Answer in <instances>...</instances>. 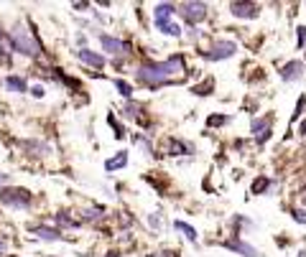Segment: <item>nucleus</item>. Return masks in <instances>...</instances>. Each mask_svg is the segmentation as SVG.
I'll return each instance as SVG.
<instances>
[{
	"label": "nucleus",
	"instance_id": "obj_7",
	"mask_svg": "<svg viewBox=\"0 0 306 257\" xmlns=\"http://www.w3.org/2000/svg\"><path fill=\"white\" fill-rule=\"evenodd\" d=\"M271 128H273V117H271V115H268V117H253L250 132H253V137H255L258 145H263V143L271 137Z\"/></svg>",
	"mask_w": 306,
	"mask_h": 257
},
{
	"label": "nucleus",
	"instance_id": "obj_20",
	"mask_svg": "<svg viewBox=\"0 0 306 257\" xmlns=\"http://www.w3.org/2000/svg\"><path fill=\"white\" fill-rule=\"evenodd\" d=\"M174 229H176V232H181V234H184V237H186V240H189L192 245H197V240H199V234H197V229H194L192 224H186V222H181V219H176V222H174Z\"/></svg>",
	"mask_w": 306,
	"mask_h": 257
},
{
	"label": "nucleus",
	"instance_id": "obj_36",
	"mask_svg": "<svg viewBox=\"0 0 306 257\" xmlns=\"http://www.w3.org/2000/svg\"><path fill=\"white\" fill-rule=\"evenodd\" d=\"M8 184H10V176H8V173H0V189L8 186Z\"/></svg>",
	"mask_w": 306,
	"mask_h": 257
},
{
	"label": "nucleus",
	"instance_id": "obj_16",
	"mask_svg": "<svg viewBox=\"0 0 306 257\" xmlns=\"http://www.w3.org/2000/svg\"><path fill=\"white\" fill-rule=\"evenodd\" d=\"M5 89L13 92V94H26L28 92V82L23 76H18V74H8L5 76Z\"/></svg>",
	"mask_w": 306,
	"mask_h": 257
},
{
	"label": "nucleus",
	"instance_id": "obj_4",
	"mask_svg": "<svg viewBox=\"0 0 306 257\" xmlns=\"http://www.w3.org/2000/svg\"><path fill=\"white\" fill-rule=\"evenodd\" d=\"M199 54L207 62H225V59H232L237 54V44L235 41H225V38H217L207 51H199Z\"/></svg>",
	"mask_w": 306,
	"mask_h": 257
},
{
	"label": "nucleus",
	"instance_id": "obj_13",
	"mask_svg": "<svg viewBox=\"0 0 306 257\" xmlns=\"http://www.w3.org/2000/svg\"><path fill=\"white\" fill-rule=\"evenodd\" d=\"M76 59H79L82 64L94 66V69H102V66H105V56H102V54H97V51H92V49H87V46L76 51Z\"/></svg>",
	"mask_w": 306,
	"mask_h": 257
},
{
	"label": "nucleus",
	"instance_id": "obj_29",
	"mask_svg": "<svg viewBox=\"0 0 306 257\" xmlns=\"http://www.w3.org/2000/svg\"><path fill=\"white\" fill-rule=\"evenodd\" d=\"M28 92H31V97L41 100V97L46 94V87H44V84H33V87H28Z\"/></svg>",
	"mask_w": 306,
	"mask_h": 257
},
{
	"label": "nucleus",
	"instance_id": "obj_10",
	"mask_svg": "<svg viewBox=\"0 0 306 257\" xmlns=\"http://www.w3.org/2000/svg\"><path fill=\"white\" fill-rule=\"evenodd\" d=\"M33 237H39L41 242H62L64 240V232L59 227H49V224H39V227H31Z\"/></svg>",
	"mask_w": 306,
	"mask_h": 257
},
{
	"label": "nucleus",
	"instance_id": "obj_23",
	"mask_svg": "<svg viewBox=\"0 0 306 257\" xmlns=\"http://www.w3.org/2000/svg\"><path fill=\"white\" fill-rule=\"evenodd\" d=\"M271 189H273V181H271L268 176H258V179L253 181V186H250L253 193H268Z\"/></svg>",
	"mask_w": 306,
	"mask_h": 257
},
{
	"label": "nucleus",
	"instance_id": "obj_9",
	"mask_svg": "<svg viewBox=\"0 0 306 257\" xmlns=\"http://www.w3.org/2000/svg\"><path fill=\"white\" fill-rule=\"evenodd\" d=\"M230 13L235 15V18H258L260 15V5L258 3H245V0H235V3H230Z\"/></svg>",
	"mask_w": 306,
	"mask_h": 257
},
{
	"label": "nucleus",
	"instance_id": "obj_39",
	"mask_svg": "<svg viewBox=\"0 0 306 257\" xmlns=\"http://www.w3.org/2000/svg\"><path fill=\"white\" fill-rule=\"evenodd\" d=\"M304 204H306V196H304Z\"/></svg>",
	"mask_w": 306,
	"mask_h": 257
},
{
	"label": "nucleus",
	"instance_id": "obj_5",
	"mask_svg": "<svg viewBox=\"0 0 306 257\" xmlns=\"http://www.w3.org/2000/svg\"><path fill=\"white\" fill-rule=\"evenodd\" d=\"M179 13H181V18L194 28L197 23H202L204 18H207V3H181L179 5Z\"/></svg>",
	"mask_w": 306,
	"mask_h": 257
},
{
	"label": "nucleus",
	"instance_id": "obj_14",
	"mask_svg": "<svg viewBox=\"0 0 306 257\" xmlns=\"http://www.w3.org/2000/svg\"><path fill=\"white\" fill-rule=\"evenodd\" d=\"M301 76H304V62L294 59V62H289L286 66H281V79L283 82H296Z\"/></svg>",
	"mask_w": 306,
	"mask_h": 257
},
{
	"label": "nucleus",
	"instance_id": "obj_37",
	"mask_svg": "<svg viewBox=\"0 0 306 257\" xmlns=\"http://www.w3.org/2000/svg\"><path fill=\"white\" fill-rule=\"evenodd\" d=\"M158 257H179V252L176 250H166V252H161Z\"/></svg>",
	"mask_w": 306,
	"mask_h": 257
},
{
	"label": "nucleus",
	"instance_id": "obj_38",
	"mask_svg": "<svg viewBox=\"0 0 306 257\" xmlns=\"http://www.w3.org/2000/svg\"><path fill=\"white\" fill-rule=\"evenodd\" d=\"M299 130H301V135H306V120L301 123V128H299Z\"/></svg>",
	"mask_w": 306,
	"mask_h": 257
},
{
	"label": "nucleus",
	"instance_id": "obj_26",
	"mask_svg": "<svg viewBox=\"0 0 306 257\" xmlns=\"http://www.w3.org/2000/svg\"><path fill=\"white\" fill-rule=\"evenodd\" d=\"M230 120V115H209L207 117V128H220V125H227Z\"/></svg>",
	"mask_w": 306,
	"mask_h": 257
},
{
	"label": "nucleus",
	"instance_id": "obj_24",
	"mask_svg": "<svg viewBox=\"0 0 306 257\" xmlns=\"http://www.w3.org/2000/svg\"><path fill=\"white\" fill-rule=\"evenodd\" d=\"M115 89H118V94H120L123 100H130V97H133V87H130V82H125V79H115Z\"/></svg>",
	"mask_w": 306,
	"mask_h": 257
},
{
	"label": "nucleus",
	"instance_id": "obj_18",
	"mask_svg": "<svg viewBox=\"0 0 306 257\" xmlns=\"http://www.w3.org/2000/svg\"><path fill=\"white\" fill-rule=\"evenodd\" d=\"M141 112H143V105H141V102H136V100H128V102L123 105V110H120V115H123V117H128V120H138V123L143 120V117H141Z\"/></svg>",
	"mask_w": 306,
	"mask_h": 257
},
{
	"label": "nucleus",
	"instance_id": "obj_21",
	"mask_svg": "<svg viewBox=\"0 0 306 257\" xmlns=\"http://www.w3.org/2000/svg\"><path fill=\"white\" fill-rule=\"evenodd\" d=\"M156 28H158V33L171 36V38H179V36H181V26L174 23V21H168V23H156Z\"/></svg>",
	"mask_w": 306,
	"mask_h": 257
},
{
	"label": "nucleus",
	"instance_id": "obj_31",
	"mask_svg": "<svg viewBox=\"0 0 306 257\" xmlns=\"http://www.w3.org/2000/svg\"><path fill=\"white\" fill-rule=\"evenodd\" d=\"M291 216H294V222L306 224V211H304V209H294V211H291Z\"/></svg>",
	"mask_w": 306,
	"mask_h": 257
},
{
	"label": "nucleus",
	"instance_id": "obj_28",
	"mask_svg": "<svg viewBox=\"0 0 306 257\" xmlns=\"http://www.w3.org/2000/svg\"><path fill=\"white\" fill-rule=\"evenodd\" d=\"M107 125L115 130V137H118V140H120V137H125V128H120V125H118L115 115H107Z\"/></svg>",
	"mask_w": 306,
	"mask_h": 257
},
{
	"label": "nucleus",
	"instance_id": "obj_40",
	"mask_svg": "<svg viewBox=\"0 0 306 257\" xmlns=\"http://www.w3.org/2000/svg\"><path fill=\"white\" fill-rule=\"evenodd\" d=\"M304 191H306V186H304Z\"/></svg>",
	"mask_w": 306,
	"mask_h": 257
},
{
	"label": "nucleus",
	"instance_id": "obj_2",
	"mask_svg": "<svg viewBox=\"0 0 306 257\" xmlns=\"http://www.w3.org/2000/svg\"><path fill=\"white\" fill-rule=\"evenodd\" d=\"M8 49H10L13 54L26 56V59H36V56L41 54V44H39L36 33L28 31L26 26H21V23H15V26L8 31Z\"/></svg>",
	"mask_w": 306,
	"mask_h": 257
},
{
	"label": "nucleus",
	"instance_id": "obj_6",
	"mask_svg": "<svg viewBox=\"0 0 306 257\" xmlns=\"http://www.w3.org/2000/svg\"><path fill=\"white\" fill-rule=\"evenodd\" d=\"M100 46L110 56H128L130 54V44L118 38V36H110V33H100Z\"/></svg>",
	"mask_w": 306,
	"mask_h": 257
},
{
	"label": "nucleus",
	"instance_id": "obj_34",
	"mask_svg": "<svg viewBox=\"0 0 306 257\" xmlns=\"http://www.w3.org/2000/svg\"><path fill=\"white\" fill-rule=\"evenodd\" d=\"M5 252H8V240L0 234V255H5Z\"/></svg>",
	"mask_w": 306,
	"mask_h": 257
},
{
	"label": "nucleus",
	"instance_id": "obj_32",
	"mask_svg": "<svg viewBox=\"0 0 306 257\" xmlns=\"http://www.w3.org/2000/svg\"><path fill=\"white\" fill-rule=\"evenodd\" d=\"M304 110H306V97H299V105H296V112H294V120H296V117H299V115H301Z\"/></svg>",
	"mask_w": 306,
	"mask_h": 257
},
{
	"label": "nucleus",
	"instance_id": "obj_1",
	"mask_svg": "<svg viewBox=\"0 0 306 257\" xmlns=\"http://www.w3.org/2000/svg\"><path fill=\"white\" fill-rule=\"evenodd\" d=\"M184 69H186V59L181 54H174L166 62H143L136 71V79L148 89H158L163 84H171L174 76L184 74Z\"/></svg>",
	"mask_w": 306,
	"mask_h": 257
},
{
	"label": "nucleus",
	"instance_id": "obj_8",
	"mask_svg": "<svg viewBox=\"0 0 306 257\" xmlns=\"http://www.w3.org/2000/svg\"><path fill=\"white\" fill-rule=\"evenodd\" d=\"M222 247L230 250V252H235V255H242V257H260V252H258L253 245H247V242H245V240H240L237 234H235V237H230V240H225V242H222Z\"/></svg>",
	"mask_w": 306,
	"mask_h": 257
},
{
	"label": "nucleus",
	"instance_id": "obj_11",
	"mask_svg": "<svg viewBox=\"0 0 306 257\" xmlns=\"http://www.w3.org/2000/svg\"><path fill=\"white\" fill-rule=\"evenodd\" d=\"M18 145H21V150H26L28 155H36V158H41V155H49V153H51V145H49V143H44V140H39V137H33V140H21Z\"/></svg>",
	"mask_w": 306,
	"mask_h": 257
},
{
	"label": "nucleus",
	"instance_id": "obj_17",
	"mask_svg": "<svg viewBox=\"0 0 306 257\" xmlns=\"http://www.w3.org/2000/svg\"><path fill=\"white\" fill-rule=\"evenodd\" d=\"M125 166H128V150H125V148L118 150L112 158L105 161V171H107V173H115V171H120V168H125Z\"/></svg>",
	"mask_w": 306,
	"mask_h": 257
},
{
	"label": "nucleus",
	"instance_id": "obj_25",
	"mask_svg": "<svg viewBox=\"0 0 306 257\" xmlns=\"http://www.w3.org/2000/svg\"><path fill=\"white\" fill-rule=\"evenodd\" d=\"M212 89H215V79H207L204 84H197L192 92H194V94H199V97H207V94H212Z\"/></svg>",
	"mask_w": 306,
	"mask_h": 257
},
{
	"label": "nucleus",
	"instance_id": "obj_27",
	"mask_svg": "<svg viewBox=\"0 0 306 257\" xmlns=\"http://www.w3.org/2000/svg\"><path fill=\"white\" fill-rule=\"evenodd\" d=\"M133 143H136V145H138L146 155H151V153H153V145H151V140H148L146 135H136V137H133Z\"/></svg>",
	"mask_w": 306,
	"mask_h": 257
},
{
	"label": "nucleus",
	"instance_id": "obj_12",
	"mask_svg": "<svg viewBox=\"0 0 306 257\" xmlns=\"http://www.w3.org/2000/svg\"><path fill=\"white\" fill-rule=\"evenodd\" d=\"M166 150H168V155H192L194 153V145L192 143H186V140H181V137H168L166 140Z\"/></svg>",
	"mask_w": 306,
	"mask_h": 257
},
{
	"label": "nucleus",
	"instance_id": "obj_15",
	"mask_svg": "<svg viewBox=\"0 0 306 257\" xmlns=\"http://www.w3.org/2000/svg\"><path fill=\"white\" fill-rule=\"evenodd\" d=\"M176 10H179V5H174V3H158L153 8V23H168Z\"/></svg>",
	"mask_w": 306,
	"mask_h": 257
},
{
	"label": "nucleus",
	"instance_id": "obj_3",
	"mask_svg": "<svg viewBox=\"0 0 306 257\" xmlns=\"http://www.w3.org/2000/svg\"><path fill=\"white\" fill-rule=\"evenodd\" d=\"M0 204L13 211H31L33 209V193L23 186H3L0 189Z\"/></svg>",
	"mask_w": 306,
	"mask_h": 257
},
{
	"label": "nucleus",
	"instance_id": "obj_19",
	"mask_svg": "<svg viewBox=\"0 0 306 257\" xmlns=\"http://www.w3.org/2000/svg\"><path fill=\"white\" fill-rule=\"evenodd\" d=\"M54 222H56V227H59L62 232H64V229H79V227H82V222H79V219H72L67 211H59Z\"/></svg>",
	"mask_w": 306,
	"mask_h": 257
},
{
	"label": "nucleus",
	"instance_id": "obj_33",
	"mask_svg": "<svg viewBox=\"0 0 306 257\" xmlns=\"http://www.w3.org/2000/svg\"><path fill=\"white\" fill-rule=\"evenodd\" d=\"M296 31H299V46H304V44H306V28H304V26H299Z\"/></svg>",
	"mask_w": 306,
	"mask_h": 257
},
{
	"label": "nucleus",
	"instance_id": "obj_22",
	"mask_svg": "<svg viewBox=\"0 0 306 257\" xmlns=\"http://www.w3.org/2000/svg\"><path fill=\"white\" fill-rule=\"evenodd\" d=\"M102 214H105V209H102V206H92V209H87V211H82V214H79V222H82V224H84V222L94 224V222H100V219H102Z\"/></svg>",
	"mask_w": 306,
	"mask_h": 257
},
{
	"label": "nucleus",
	"instance_id": "obj_35",
	"mask_svg": "<svg viewBox=\"0 0 306 257\" xmlns=\"http://www.w3.org/2000/svg\"><path fill=\"white\" fill-rule=\"evenodd\" d=\"M84 44H87V36H84V33H79V36H76V46H79V49H84Z\"/></svg>",
	"mask_w": 306,
	"mask_h": 257
},
{
	"label": "nucleus",
	"instance_id": "obj_30",
	"mask_svg": "<svg viewBox=\"0 0 306 257\" xmlns=\"http://www.w3.org/2000/svg\"><path fill=\"white\" fill-rule=\"evenodd\" d=\"M148 227H151V229H161V227H163L161 214H148Z\"/></svg>",
	"mask_w": 306,
	"mask_h": 257
}]
</instances>
